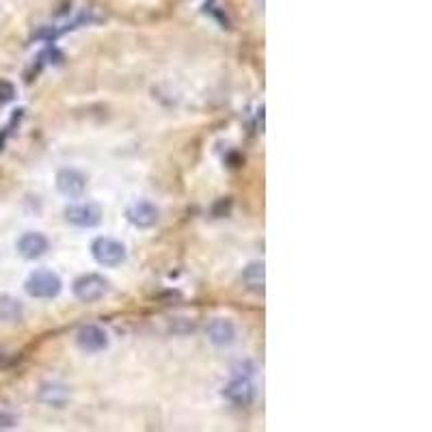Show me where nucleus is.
I'll use <instances>...</instances> for the list:
<instances>
[{
	"mask_svg": "<svg viewBox=\"0 0 432 432\" xmlns=\"http://www.w3.org/2000/svg\"><path fill=\"white\" fill-rule=\"evenodd\" d=\"M24 290L33 298H54L63 290V281L56 273H52V270L41 268V270H35V273L28 275V279L24 283Z\"/></svg>",
	"mask_w": 432,
	"mask_h": 432,
	"instance_id": "nucleus-1",
	"label": "nucleus"
},
{
	"mask_svg": "<svg viewBox=\"0 0 432 432\" xmlns=\"http://www.w3.org/2000/svg\"><path fill=\"white\" fill-rule=\"evenodd\" d=\"M91 253H93L95 262H98L100 266H106V268H115L125 262L123 243H119L117 238H110V236L95 238L91 245Z\"/></svg>",
	"mask_w": 432,
	"mask_h": 432,
	"instance_id": "nucleus-2",
	"label": "nucleus"
},
{
	"mask_svg": "<svg viewBox=\"0 0 432 432\" xmlns=\"http://www.w3.org/2000/svg\"><path fill=\"white\" fill-rule=\"evenodd\" d=\"M108 279L98 273H87L74 281V296L80 302H98L108 294Z\"/></svg>",
	"mask_w": 432,
	"mask_h": 432,
	"instance_id": "nucleus-3",
	"label": "nucleus"
},
{
	"mask_svg": "<svg viewBox=\"0 0 432 432\" xmlns=\"http://www.w3.org/2000/svg\"><path fill=\"white\" fill-rule=\"evenodd\" d=\"M65 220L70 223V225H76V227H95L100 225L102 220V210L100 205L95 203H72L65 207Z\"/></svg>",
	"mask_w": 432,
	"mask_h": 432,
	"instance_id": "nucleus-4",
	"label": "nucleus"
},
{
	"mask_svg": "<svg viewBox=\"0 0 432 432\" xmlns=\"http://www.w3.org/2000/svg\"><path fill=\"white\" fill-rule=\"evenodd\" d=\"M56 188L61 195L70 199H80L87 190V178L78 169H61L56 173Z\"/></svg>",
	"mask_w": 432,
	"mask_h": 432,
	"instance_id": "nucleus-5",
	"label": "nucleus"
},
{
	"mask_svg": "<svg viewBox=\"0 0 432 432\" xmlns=\"http://www.w3.org/2000/svg\"><path fill=\"white\" fill-rule=\"evenodd\" d=\"M76 342L80 350H85V353H102V350L108 348V333L102 327L87 325L78 331Z\"/></svg>",
	"mask_w": 432,
	"mask_h": 432,
	"instance_id": "nucleus-6",
	"label": "nucleus"
},
{
	"mask_svg": "<svg viewBox=\"0 0 432 432\" xmlns=\"http://www.w3.org/2000/svg\"><path fill=\"white\" fill-rule=\"evenodd\" d=\"M223 398L236 407H249L255 400V387L249 378L238 376L229 382V385H225V389H223Z\"/></svg>",
	"mask_w": 432,
	"mask_h": 432,
	"instance_id": "nucleus-7",
	"label": "nucleus"
},
{
	"mask_svg": "<svg viewBox=\"0 0 432 432\" xmlns=\"http://www.w3.org/2000/svg\"><path fill=\"white\" fill-rule=\"evenodd\" d=\"M125 216H127V220H130L134 227L147 229V227H154L158 223L160 212H158V207L152 201H134L130 207H127Z\"/></svg>",
	"mask_w": 432,
	"mask_h": 432,
	"instance_id": "nucleus-8",
	"label": "nucleus"
},
{
	"mask_svg": "<svg viewBox=\"0 0 432 432\" xmlns=\"http://www.w3.org/2000/svg\"><path fill=\"white\" fill-rule=\"evenodd\" d=\"M50 243H48V238L39 232H26L20 240H18V253L26 260H37L41 255L48 251Z\"/></svg>",
	"mask_w": 432,
	"mask_h": 432,
	"instance_id": "nucleus-9",
	"label": "nucleus"
},
{
	"mask_svg": "<svg viewBox=\"0 0 432 432\" xmlns=\"http://www.w3.org/2000/svg\"><path fill=\"white\" fill-rule=\"evenodd\" d=\"M207 340L214 346H229L236 342V327L232 320L216 318L207 325Z\"/></svg>",
	"mask_w": 432,
	"mask_h": 432,
	"instance_id": "nucleus-10",
	"label": "nucleus"
},
{
	"mask_svg": "<svg viewBox=\"0 0 432 432\" xmlns=\"http://www.w3.org/2000/svg\"><path fill=\"white\" fill-rule=\"evenodd\" d=\"M39 400L48 407H65L68 400H70V391L65 385H59V382H45L39 389Z\"/></svg>",
	"mask_w": 432,
	"mask_h": 432,
	"instance_id": "nucleus-11",
	"label": "nucleus"
},
{
	"mask_svg": "<svg viewBox=\"0 0 432 432\" xmlns=\"http://www.w3.org/2000/svg\"><path fill=\"white\" fill-rule=\"evenodd\" d=\"M24 316L22 300L11 294H0V322H20Z\"/></svg>",
	"mask_w": 432,
	"mask_h": 432,
	"instance_id": "nucleus-12",
	"label": "nucleus"
},
{
	"mask_svg": "<svg viewBox=\"0 0 432 432\" xmlns=\"http://www.w3.org/2000/svg\"><path fill=\"white\" fill-rule=\"evenodd\" d=\"M243 281L249 290L262 294L264 292V285H266V268H264V262H251L245 273H243Z\"/></svg>",
	"mask_w": 432,
	"mask_h": 432,
	"instance_id": "nucleus-13",
	"label": "nucleus"
},
{
	"mask_svg": "<svg viewBox=\"0 0 432 432\" xmlns=\"http://www.w3.org/2000/svg\"><path fill=\"white\" fill-rule=\"evenodd\" d=\"M15 98V87L9 83V80H3L0 78V102H11Z\"/></svg>",
	"mask_w": 432,
	"mask_h": 432,
	"instance_id": "nucleus-14",
	"label": "nucleus"
},
{
	"mask_svg": "<svg viewBox=\"0 0 432 432\" xmlns=\"http://www.w3.org/2000/svg\"><path fill=\"white\" fill-rule=\"evenodd\" d=\"M15 424H18V420H15L11 413H7V411H0V430L15 428Z\"/></svg>",
	"mask_w": 432,
	"mask_h": 432,
	"instance_id": "nucleus-15",
	"label": "nucleus"
}]
</instances>
